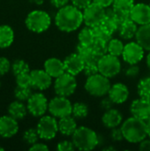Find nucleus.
<instances>
[{
	"instance_id": "f257e3e1",
	"label": "nucleus",
	"mask_w": 150,
	"mask_h": 151,
	"mask_svg": "<svg viewBox=\"0 0 150 151\" xmlns=\"http://www.w3.org/2000/svg\"><path fill=\"white\" fill-rule=\"evenodd\" d=\"M83 22V12L74 5L60 8L55 16V24L63 32L70 33L77 30Z\"/></svg>"
},
{
	"instance_id": "f03ea898",
	"label": "nucleus",
	"mask_w": 150,
	"mask_h": 151,
	"mask_svg": "<svg viewBox=\"0 0 150 151\" xmlns=\"http://www.w3.org/2000/svg\"><path fill=\"white\" fill-rule=\"evenodd\" d=\"M121 130L126 141L131 143H140L147 136V123L145 120L135 117L127 119L121 126Z\"/></svg>"
},
{
	"instance_id": "7ed1b4c3",
	"label": "nucleus",
	"mask_w": 150,
	"mask_h": 151,
	"mask_svg": "<svg viewBox=\"0 0 150 151\" xmlns=\"http://www.w3.org/2000/svg\"><path fill=\"white\" fill-rule=\"evenodd\" d=\"M72 141L77 150L82 151L92 150L99 144L97 134L87 127H77L72 135Z\"/></svg>"
},
{
	"instance_id": "20e7f679",
	"label": "nucleus",
	"mask_w": 150,
	"mask_h": 151,
	"mask_svg": "<svg viewBox=\"0 0 150 151\" xmlns=\"http://www.w3.org/2000/svg\"><path fill=\"white\" fill-rule=\"evenodd\" d=\"M25 24L31 32L41 34L49 29L51 24V18L45 11L34 10L26 17Z\"/></svg>"
},
{
	"instance_id": "39448f33",
	"label": "nucleus",
	"mask_w": 150,
	"mask_h": 151,
	"mask_svg": "<svg viewBox=\"0 0 150 151\" xmlns=\"http://www.w3.org/2000/svg\"><path fill=\"white\" fill-rule=\"evenodd\" d=\"M111 87V85L109 78L103 76L100 73L88 77L85 83V89L87 92L95 97H102L107 95Z\"/></svg>"
},
{
	"instance_id": "423d86ee",
	"label": "nucleus",
	"mask_w": 150,
	"mask_h": 151,
	"mask_svg": "<svg viewBox=\"0 0 150 151\" xmlns=\"http://www.w3.org/2000/svg\"><path fill=\"white\" fill-rule=\"evenodd\" d=\"M57 118L51 116H42L38 121L36 129L40 139L44 141H50L54 139L59 132L58 130V122L56 119Z\"/></svg>"
},
{
	"instance_id": "0eeeda50",
	"label": "nucleus",
	"mask_w": 150,
	"mask_h": 151,
	"mask_svg": "<svg viewBox=\"0 0 150 151\" xmlns=\"http://www.w3.org/2000/svg\"><path fill=\"white\" fill-rule=\"evenodd\" d=\"M77 88V81L74 75L68 73H64L59 77L56 78L54 82V90L57 96L68 97L72 96Z\"/></svg>"
},
{
	"instance_id": "6e6552de",
	"label": "nucleus",
	"mask_w": 150,
	"mask_h": 151,
	"mask_svg": "<svg viewBox=\"0 0 150 151\" xmlns=\"http://www.w3.org/2000/svg\"><path fill=\"white\" fill-rule=\"evenodd\" d=\"M99 73L107 78H113L117 76L121 71V63L118 57L111 54L103 56L98 61Z\"/></svg>"
},
{
	"instance_id": "1a4fd4ad",
	"label": "nucleus",
	"mask_w": 150,
	"mask_h": 151,
	"mask_svg": "<svg viewBox=\"0 0 150 151\" xmlns=\"http://www.w3.org/2000/svg\"><path fill=\"white\" fill-rule=\"evenodd\" d=\"M48 111L53 117L61 119L72 115V105L67 97L57 96L49 102Z\"/></svg>"
},
{
	"instance_id": "9d476101",
	"label": "nucleus",
	"mask_w": 150,
	"mask_h": 151,
	"mask_svg": "<svg viewBox=\"0 0 150 151\" xmlns=\"http://www.w3.org/2000/svg\"><path fill=\"white\" fill-rule=\"evenodd\" d=\"M27 107L32 116L41 118L49 109V101L42 93H33L27 101Z\"/></svg>"
},
{
	"instance_id": "9b49d317",
	"label": "nucleus",
	"mask_w": 150,
	"mask_h": 151,
	"mask_svg": "<svg viewBox=\"0 0 150 151\" xmlns=\"http://www.w3.org/2000/svg\"><path fill=\"white\" fill-rule=\"evenodd\" d=\"M82 12L83 22L86 24V26L90 27L100 25L105 18V8L94 2L87 6Z\"/></svg>"
},
{
	"instance_id": "f8f14e48",
	"label": "nucleus",
	"mask_w": 150,
	"mask_h": 151,
	"mask_svg": "<svg viewBox=\"0 0 150 151\" xmlns=\"http://www.w3.org/2000/svg\"><path fill=\"white\" fill-rule=\"evenodd\" d=\"M144 49L137 42H131L125 45L122 57L125 62L129 65H136L144 57Z\"/></svg>"
},
{
	"instance_id": "ddd939ff",
	"label": "nucleus",
	"mask_w": 150,
	"mask_h": 151,
	"mask_svg": "<svg viewBox=\"0 0 150 151\" xmlns=\"http://www.w3.org/2000/svg\"><path fill=\"white\" fill-rule=\"evenodd\" d=\"M32 88L40 91L48 89L52 83V77L43 69H35L30 71Z\"/></svg>"
},
{
	"instance_id": "4468645a",
	"label": "nucleus",
	"mask_w": 150,
	"mask_h": 151,
	"mask_svg": "<svg viewBox=\"0 0 150 151\" xmlns=\"http://www.w3.org/2000/svg\"><path fill=\"white\" fill-rule=\"evenodd\" d=\"M18 120L11 116L4 115L0 117V136L4 139L13 137L19 132Z\"/></svg>"
},
{
	"instance_id": "2eb2a0df",
	"label": "nucleus",
	"mask_w": 150,
	"mask_h": 151,
	"mask_svg": "<svg viewBox=\"0 0 150 151\" xmlns=\"http://www.w3.org/2000/svg\"><path fill=\"white\" fill-rule=\"evenodd\" d=\"M131 19L137 25H145L150 23V5L144 3L135 4L130 12Z\"/></svg>"
},
{
	"instance_id": "dca6fc26",
	"label": "nucleus",
	"mask_w": 150,
	"mask_h": 151,
	"mask_svg": "<svg viewBox=\"0 0 150 151\" xmlns=\"http://www.w3.org/2000/svg\"><path fill=\"white\" fill-rule=\"evenodd\" d=\"M132 115L142 120H149L150 119V101L139 98L133 100L130 106Z\"/></svg>"
},
{
	"instance_id": "f3484780",
	"label": "nucleus",
	"mask_w": 150,
	"mask_h": 151,
	"mask_svg": "<svg viewBox=\"0 0 150 151\" xmlns=\"http://www.w3.org/2000/svg\"><path fill=\"white\" fill-rule=\"evenodd\" d=\"M64 64L65 72L72 75L76 76L81 72H83L85 61L77 53H72L68 55L65 58Z\"/></svg>"
},
{
	"instance_id": "a211bd4d",
	"label": "nucleus",
	"mask_w": 150,
	"mask_h": 151,
	"mask_svg": "<svg viewBox=\"0 0 150 151\" xmlns=\"http://www.w3.org/2000/svg\"><path fill=\"white\" fill-rule=\"evenodd\" d=\"M111 99L116 104H121L126 102L129 97L128 88L123 83H116L112 85L108 93Z\"/></svg>"
},
{
	"instance_id": "6ab92c4d",
	"label": "nucleus",
	"mask_w": 150,
	"mask_h": 151,
	"mask_svg": "<svg viewBox=\"0 0 150 151\" xmlns=\"http://www.w3.org/2000/svg\"><path fill=\"white\" fill-rule=\"evenodd\" d=\"M44 70L52 77L57 78L65 73V64L64 61H61L59 58H48L43 65Z\"/></svg>"
},
{
	"instance_id": "aec40b11",
	"label": "nucleus",
	"mask_w": 150,
	"mask_h": 151,
	"mask_svg": "<svg viewBox=\"0 0 150 151\" xmlns=\"http://www.w3.org/2000/svg\"><path fill=\"white\" fill-rule=\"evenodd\" d=\"M122 120H123V115L121 114V112L118 110L113 108L105 111L104 114L102 117L103 125L110 129L118 127L122 123Z\"/></svg>"
},
{
	"instance_id": "412c9836",
	"label": "nucleus",
	"mask_w": 150,
	"mask_h": 151,
	"mask_svg": "<svg viewBox=\"0 0 150 151\" xmlns=\"http://www.w3.org/2000/svg\"><path fill=\"white\" fill-rule=\"evenodd\" d=\"M7 111L10 116H11L17 120L23 119L28 112L27 105L23 102L19 101L17 99L9 104Z\"/></svg>"
},
{
	"instance_id": "4be33fe9",
	"label": "nucleus",
	"mask_w": 150,
	"mask_h": 151,
	"mask_svg": "<svg viewBox=\"0 0 150 151\" xmlns=\"http://www.w3.org/2000/svg\"><path fill=\"white\" fill-rule=\"evenodd\" d=\"M76 129H77V123L75 121V119L71 115L59 119L58 130L63 135L72 136Z\"/></svg>"
},
{
	"instance_id": "5701e85b",
	"label": "nucleus",
	"mask_w": 150,
	"mask_h": 151,
	"mask_svg": "<svg viewBox=\"0 0 150 151\" xmlns=\"http://www.w3.org/2000/svg\"><path fill=\"white\" fill-rule=\"evenodd\" d=\"M135 38L136 42L145 50L150 51V23L141 25L138 27Z\"/></svg>"
},
{
	"instance_id": "b1692460",
	"label": "nucleus",
	"mask_w": 150,
	"mask_h": 151,
	"mask_svg": "<svg viewBox=\"0 0 150 151\" xmlns=\"http://www.w3.org/2000/svg\"><path fill=\"white\" fill-rule=\"evenodd\" d=\"M14 31L9 25H0V49L9 48L14 42Z\"/></svg>"
},
{
	"instance_id": "393cba45",
	"label": "nucleus",
	"mask_w": 150,
	"mask_h": 151,
	"mask_svg": "<svg viewBox=\"0 0 150 151\" xmlns=\"http://www.w3.org/2000/svg\"><path fill=\"white\" fill-rule=\"evenodd\" d=\"M137 30H138L137 24L133 20L129 19V20H126V22H124L121 25V27H119L118 32L119 36L122 39H124V40H131L136 35Z\"/></svg>"
},
{
	"instance_id": "a878e982",
	"label": "nucleus",
	"mask_w": 150,
	"mask_h": 151,
	"mask_svg": "<svg viewBox=\"0 0 150 151\" xmlns=\"http://www.w3.org/2000/svg\"><path fill=\"white\" fill-rule=\"evenodd\" d=\"M78 39H79L80 43H82L84 45L92 46V44H93V42H95V39L93 28L87 26L86 27L81 29L80 32L79 33Z\"/></svg>"
},
{
	"instance_id": "bb28decb",
	"label": "nucleus",
	"mask_w": 150,
	"mask_h": 151,
	"mask_svg": "<svg viewBox=\"0 0 150 151\" xmlns=\"http://www.w3.org/2000/svg\"><path fill=\"white\" fill-rule=\"evenodd\" d=\"M137 91L140 98L150 101V77L143 78L139 81Z\"/></svg>"
},
{
	"instance_id": "cd10ccee",
	"label": "nucleus",
	"mask_w": 150,
	"mask_h": 151,
	"mask_svg": "<svg viewBox=\"0 0 150 151\" xmlns=\"http://www.w3.org/2000/svg\"><path fill=\"white\" fill-rule=\"evenodd\" d=\"M72 114L75 119H83L88 115V106L82 102H77L72 104Z\"/></svg>"
},
{
	"instance_id": "c85d7f7f",
	"label": "nucleus",
	"mask_w": 150,
	"mask_h": 151,
	"mask_svg": "<svg viewBox=\"0 0 150 151\" xmlns=\"http://www.w3.org/2000/svg\"><path fill=\"white\" fill-rule=\"evenodd\" d=\"M125 45L123 44L122 41L119 39L112 38L108 42V53L111 54L116 57H119L122 55L124 50Z\"/></svg>"
},
{
	"instance_id": "c756f323",
	"label": "nucleus",
	"mask_w": 150,
	"mask_h": 151,
	"mask_svg": "<svg viewBox=\"0 0 150 151\" xmlns=\"http://www.w3.org/2000/svg\"><path fill=\"white\" fill-rule=\"evenodd\" d=\"M12 73L14 76L21 74V73H30V67L29 65L23 59H16L11 63V70Z\"/></svg>"
},
{
	"instance_id": "7c9ffc66",
	"label": "nucleus",
	"mask_w": 150,
	"mask_h": 151,
	"mask_svg": "<svg viewBox=\"0 0 150 151\" xmlns=\"http://www.w3.org/2000/svg\"><path fill=\"white\" fill-rule=\"evenodd\" d=\"M76 53L85 61V63L92 60L93 56H94V52H93L91 46L84 45L80 42L76 46Z\"/></svg>"
},
{
	"instance_id": "2f4dec72",
	"label": "nucleus",
	"mask_w": 150,
	"mask_h": 151,
	"mask_svg": "<svg viewBox=\"0 0 150 151\" xmlns=\"http://www.w3.org/2000/svg\"><path fill=\"white\" fill-rule=\"evenodd\" d=\"M32 88L31 87H19L16 86L14 89V96L17 100L21 102H27L32 96Z\"/></svg>"
},
{
	"instance_id": "473e14b6",
	"label": "nucleus",
	"mask_w": 150,
	"mask_h": 151,
	"mask_svg": "<svg viewBox=\"0 0 150 151\" xmlns=\"http://www.w3.org/2000/svg\"><path fill=\"white\" fill-rule=\"evenodd\" d=\"M91 47L95 55L103 57L108 53V42L103 40L95 38Z\"/></svg>"
},
{
	"instance_id": "72a5a7b5",
	"label": "nucleus",
	"mask_w": 150,
	"mask_h": 151,
	"mask_svg": "<svg viewBox=\"0 0 150 151\" xmlns=\"http://www.w3.org/2000/svg\"><path fill=\"white\" fill-rule=\"evenodd\" d=\"M39 138L40 136L36 128H28L23 134V141L30 146L38 142Z\"/></svg>"
},
{
	"instance_id": "f704fd0d",
	"label": "nucleus",
	"mask_w": 150,
	"mask_h": 151,
	"mask_svg": "<svg viewBox=\"0 0 150 151\" xmlns=\"http://www.w3.org/2000/svg\"><path fill=\"white\" fill-rule=\"evenodd\" d=\"M134 4V0H114L112 7L117 11L131 12Z\"/></svg>"
},
{
	"instance_id": "c9c22d12",
	"label": "nucleus",
	"mask_w": 150,
	"mask_h": 151,
	"mask_svg": "<svg viewBox=\"0 0 150 151\" xmlns=\"http://www.w3.org/2000/svg\"><path fill=\"white\" fill-rule=\"evenodd\" d=\"M92 28L94 30V34H95V38L103 40V41L107 42H109L112 39V35H111L108 31H106L103 27H101V25L95 26V27H94Z\"/></svg>"
},
{
	"instance_id": "e433bc0d",
	"label": "nucleus",
	"mask_w": 150,
	"mask_h": 151,
	"mask_svg": "<svg viewBox=\"0 0 150 151\" xmlns=\"http://www.w3.org/2000/svg\"><path fill=\"white\" fill-rule=\"evenodd\" d=\"M83 73L87 77H90L92 75H95L96 73H99V69H98V62L95 60H90L85 63Z\"/></svg>"
},
{
	"instance_id": "4c0bfd02",
	"label": "nucleus",
	"mask_w": 150,
	"mask_h": 151,
	"mask_svg": "<svg viewBox=\"0 0 150 151\" xmlns=\"http://www.w3.org/2000/svg\"><path fill=\"white\" fill-rule=\"evenodd\" d=\"M15 82H16V86L31 87L32 88V81H31L30 73H21V74L16 75L15 76Z\"/></svg>"
},
{
	"instance_id": "58836bf2",
	"label": "nucleus",
	"mask_w": 150,
	"mask_h": 151,
	"mask_svg": "<svg viewBox=\"0 0 150 151\" xmlns=\"http://www.w3.org/2000/svg\"><path fill=\"white\" fill-rule=\"evenodd\" d=\"M101 27H103L106 31H108L110 34L113 35L116 32H118V27L114 21L113 19H109V18H104L103 20L101 22Z\"/></svg>"
},
{
	"instance_id": "ea45409f",
	"label": "nucleus",
	"mask_w": 150,
	"mask_h": 151,
	"mask_svg": "<svg viewBox=\"0 0 150 151\" xmlns=\"http://www.w3.org/2000/svg\"><path fill=\"white\" fill-rule=\"evenodd\" d=\"M11 70V63L5 57H0V77L7 74Z\"/></svg>"
},
{
	"instance_id": "a19ab883",
	"label": "nucleus",
	"mask_w": 150,
	"mask_h": 151,
	"mask_svg": "<svg viewBox=\"0 0 150 151\" xmlns=\"http://www.w3.org/2000/svg\"><path fill=\"white\" fill-rule=\"evenodd\" d=\"M75 149L72 141H62L57 146V150L58 151H73Z\"/></svg>"
},
{
	"instance_id": "79ce46f5",
	"label": "nucleus",
	"mask_w": 150,
	"mask_h": 151,
	"mask_svg": "<svg viewBox=\"0 0 150 151\" xmlns=\"http://www.w3.org/2000/svg\"><path fill=\"white\" fill-rule=\"evenodd\" d=\"M111 138L114 142H121V141L125 140L121 128H118V127L112 128L111 132Z\"/></svg>"
},
{
	"instance_id": "37998d69",
	"label": "nucleus",
	"mask_w": 150,
	"mask_h": 151,
	"mask_svg": "<svg viewBox=\"0 0 150 151\" xmlns=\"http://www.w3.org/2000/svg\"><path fill=\"white\" fill-rule=\"evenodd\" d=\"M140 73V67L136 65H130V66L126 70V76L128 78H135Z\"/></svg>"
},
{
	"instance_id": "c03bdc74",
	"label": "nucleus",
	"mask_w": 150,
	"mask_h": 151,
	"mask_svg": "<svg viewBox=\"0 0 150 151\" xmlns=\"http://www.w3.org/2000/svg\"><path fill=\"white\" fill-rule=\"evenodd\" d=\"M114 104H115L114 102L111 99L110 96L104 97V98L101 101V103H100L101 108H102L103 110H104V111H108V110L113 108V105H114Z\"/></svg>"
},
{
	"instance_id": "a18cd8bd",
	"label": "nucleus",
	"mask_w": 150,
	"mask_h": 151,
	"mask_svg": "<svg viewBox=\"0 0 150 151\" xmlns=\"http://www.w3.org/2000/svg\"><path fill=\"white\" fill-rule=\"evenodd\" d=\"M93 0H71L72 4L74 5L75 7L80 9V10H84L87 6H88Z\"/></svg>"
},
{
	"instance_id": "49530a36",
	"label": "nucleus",
	"mask_w": 150,
	"mask_h": 151,
	"mask_svg": "<svg viewBox=\"0 0 150 151\" xmlns=\"http://www.w3.org/2000/svg\"><path fill=\"white\" fill-rule=\"evenodd\" d=\"M30 151H47L49 150V148L46 144L41 143V142H36L33 145L30 146L29 148Z\"/></svg>"
},
{
	"instance_id": "de8ad7c7",
	"label": "nucleus",
	"mask_w": 150,
	"mask_h": 151,
	"mask_svg": "<svg viewBox=\"0 0 150 151\" xmlns=\"http://www.w3.org/2000/svg\"><path fill=\"white\" fill-rule=\"evenodd\" d=\"M52 6H54L57 9H60L65 5L68 4L69 0H50Z\"/></svg>"
},
{
	"instance_id": "09e8293b",
	"label": "nucleus",
	"mask_w": 150,
	"mask_h": 151,
	"mask_svg": "<svg viewBox=\"0 0 150 151\" xmlns=\"http://www.w3.org/2000/svg\"><path fill=\"white\" fill-rule=\"evenodd\" d=\"M113 1L114 0H93L94 3L101 5L103 8H107V7H110L111 5H112Z\"/></svg>"
},
{
	"instance_id": "8fccbe9b",
	"label": "nucleus",
	"mask_w": 150,
	"mask_h": 151,
	"mask_svg": "<svg viewBox=\"0 0 150 151\" xmlns=\"http://www.w3.org/2000/svg\"><path fill=\"white\" fill-rule=\"evenodd\" d=\"M140 150L150 151V139L149 140H143L142 142H140Z\"/></svg>"
},
{
	"instance_id": "3c124183",
	"label": "nucleus",
	"mask_w": 150,
	"mask_h": 151,
	"mask_svg": "<svg viewBox=\"0 0 150 151\" xmlns=\"http://www.w3.org/2000/svg\"><path fill=\"white\" fill-rule=\"evenodd\" d=\"M147 133H148V136L150 138V119L147 120Z\"/></svg>"
},
{
	"instance_id": "603ef678",
	"label": "nucleus",
	"mask_w": 150,
	"mask_h": 151,
	"mask_svg": "<svg viewBox=\"0 0 150 151\" xmlns=\"http://www.w3.org/2000/svg\"><path fill=\"white\" fill-rule=\"evenodd\" d=\"M34 4H38V5H41V4H43V2H44V0H32Z\"/></svg>"
},
{
	"instance_id": "864d4df0",
	"label": "nucleus",
	"mask_w": 150,
	"mask_h": 151,
	"mask_svg": "<svg viewBox=\"0 0 150 151\" xmlns=\"http://www.w3.org/2000/svg\"><path fill=\"white\" fill-rule=\"evenodd\" d=\"M147 65H148L149 68L150 69V51L149 53V55L147 56Z\"/></svg>"
},
{
	"instance_id": "5fc2aeb1",
	"label": "nucleus",
	"mask_w": 150,
	"mask_h": 151,
	"mask_svg": "<svg viewBox=\"0 0 150 151\" xmlns=\"http://www.w3.org/2000/svg\"><path fill=\"white\" fill-rule=\"evenodd\" d=\"M116 149L114 147H106L103 149V150H115Z\"/></svg>"
},
{
	"instance_id": "6e6d98bb",
	"label": "nucleus",
	"mask_w": 150,
	"mask_h": 151,
	"mask_svg": "<svg viewBox=\"0 0 150 151\" xmlns=\"http://www.w3.org/2000/svg\"><path fill=\"white\" fill-rule=\"evenodd\" d=\"M2 150H4V149L3 147H1V146H0V151H2Z\"/></svg>"
},
{
	"instance_id": "4d7b16f0",
	"label": "nucleus",
	"mask_w": 150,
	"mask_h": 151,
	"mask_svg": "<svg viewBox=\"0 0 150 151\" xmlns=\"http://www.w3.org/2000/svg\"><path fill=\"white\" fill-rule=\"evenodd\" d=\"M0 87H1V81H0Z\"/></svg>"
},
{
	"instance_id": "13d9d810",
	"label": "nucleus",
	"mask_w": 150,
	"mask_h": 151,
	"mask_svg": "<svg viewBox=\"0 0 150 151\" xmlns=\"http://www.w3.org/2000/svg\"><path fill=\"white\" fill-rule=\"evenodd\" d=\"M149 5H150V3H149Z\"/></svg>"
}]
</instances>
